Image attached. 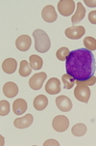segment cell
Returning a JSON list of instances; mask_svg holds the SVG:
<instances>
[{
	"instance_id": "cell-6",
	"label": "cell",
	"mask_w": 96,
	"mask_h": 146,
	"mask_svg": "<svg viewBox=\"0 0 96 146\" xmlns=\"http://www.w3.org/2000/svg\"><path fill=\"white\" fill-rule=\"evenodd\" d=\"M47 78V74L43 73H38L35 74L32 78L29 80V86L33 90H39L43 85V82Z\"/></svg>"
},
{
	"instance_id": "cell-7",
	"label": "cell",
	"mask_w": 96,
	"mask_h": 146,
	"mask_svg": "<svg viewBox=\"0 0 96 146\" xmlns=\"http://www.w3.org/2000/svg\"><path fill=\"white\" fill-rule=\"evenodd\" d=\"M85 33H86L85 27L81 25L68 27L65 31V36L68 39H71V40H79V39H81V37L85 35Z\"/></svg>"
},
{
	"instance_id": "cell-25",
	"label": "cell",
	"mask_w": 96,
	"mask_h": 146,
	"mask_svg": "<svg viewBox=\"0 0 96 146\" xmlns=\"http://www.w3.org/2000/svg\"><path fill=\"white\" fill-rule=\"evenodd\" d=\"M88 21L90 23L96 24V11H91L88 14Z\"/></svg>"
},
{
	"instance_id": "cell-19",
	"label": "cell",
	"mask_w": 96,
	"mask_h": 146,
	"mask_svg": "<svg viewBox=\"0 0 96 146\" xmlns=\"http://www.w3.org/2000/svg\"><path fill=\"white\" fill-rule=\"evenodd\" d=\"M19 66H20L19 67V75L23 76V78H26L32 73V69L33 68L26 60H22Z\"/></svg>"
},
{
	"instance_id": "cell-4",
	"label": "cell",
	"mask_w": 96,
	"mask_h": 146,
	"mask_svg": "<svg viewBox=\"0 0 96 146\" xmlns=\"http://www.w3.org/2000/svg\"><path fill=\"white\" fill-rule=\"evenodd\" d=\"M74 96L80 102L88 103L90 98L89 86L86 85V84H77L74 89Z\"/></svg>"
},
{
	"instance_id": "cell-13",
	"label": "cell",
	"mask_w": 96,
	"mask_h": 146,
	"mask_svg": "<svg viewBox=\"0 0 96 146\" xmlns=\"http://www.w3.org/2000/svg\"><path fill=\"white\" fill-rule=\"evenodd\" d=\"M3 93L6 97L14 98L18 94V86L14 82L8 81L4 84L3 86Z\"/></svg>"
},
{
	"instance_id": "cell-21",
	"label": "cell",
	"mask_w": 96,
	"mask_h": 146,
	"mask_svg": "<svg viewBox=\"0 0 96 146\" xmlns=\"http://www.w3.org/2000/svg\"><path fill=\"white\" fill-rule=\"evenodd\" d=\"M61 81L63 82L65 89H72L76 82V80L74 78L68 75V74H65V75L61 76Z\"/></svg>"
},
{
	"instance_id": "cell-22",
	"label": "cell",
	"mask_w": 96,
	"mask_h": 146,
	"mask_svg": "<svg viewBox=\"0 0 96 146\" xmlns=\"http://www.w3.org/2000/svg\"><path fill=\"white\" fill-rule=\"evenodd\" d=\"M84 44L88 50H96V39L93 37H86L84 39Z\"/></svg>"
},
{
	"instance_id": "cell-16",
	"label": "cell",
	"mask_w": 96,
	"mask_h": 146,
	"mask_svg": "<svg viewBox=\"0 0 96 146\" xmlns=\"http://www.w3.org/2000/svg\"><path fill=\"white\" fill-rule=\"evenodd\" d=\"M27 108H28V105L24 99H18L13 104V110L16 115L23 114L24 112H26Z\"/></svg>"
},
{
	"instance_id": "cell-11",
	"label": "cell",
	"mask_w": 96,
	"mask_h": 146,
	"mask_svg": "<svg viewBox=\"0 0 96 146\" xmlns=\"http://www.w3.org/2000/svg\"><path fill=\"white\" fill-rule=\"evenodd\" d=\"M32 44V40L28 35L19 36L16 41V46L20 51H27Z\"/></svg>"
},
{
	"instance_id": "cell-3",
	"label": "cell",
	"mask_w": 96,
	"mask_h": 146,
	"mask_svg": "<svg viewBox=\"0 0 96 146\" xmlns=\"http://www.w3.org/2000/svg\"><path fill=\"white\" fill-rule=\"evenodd\" d=\"M75 6L74 0H61L58 2V11L61 16L69 17L75 11Z\"/></svg>"
},
{
	"instance_id": "cell-10",
	"label": "cell",
	"mask_w": 96,
	"mask_h": 146,
	"mask_svg": "<svg viewBox=\"0 0 96 146\" xmlns=\"http://www.w3.org/2000/svg\"><path fill=\"white\" fill-rule=\"evenodd\" d=\"M45 91L50 95H56L61 92V81L57 78H51L45 84Z\"/></svg>"
},
{
	"instance_id": "cell-9",
	"label": "cell",
	"mask_w": 96,
	"mask_h": 146,
	"mask_svg": "<svg viewBox=\"0 0 96 146\" xmlns=\"http://www.w3.org/2000/svg\"><path fill=\"white\" fill-rule=\"evenodd\" d=\"M41 17H42V19L46 22H54L56 21V19H58V15L57 12H56L55 8L52 5H47L42 9V12H41Z\"/></svg>"
},
{
	"instance_id": "cell-5",
	"label": "cell",
	"mask_w": 96,
	"mask_h": 146,
	"mask_svg": "<svg viewBox=\"0 0 96 146\" xmlns=\"http://www.w3.org/2000/svg\"><path fill=\"white\" fill-rule=\"evenodd\" d=\"M69 126V120L65 115H58L52 121V127L56 132L63 133Z\"/></svg>"
},
{
	"instance_id": "cell-23",
	"label": "cell",
	"mask_w": 96,
	"mask_h": 146,
	"mask_svg": "<svg viewBox=\"0 0 96 146\" xmlns=\"http://www.w3.org/2000/svg\"><path fill=\"white\" fill-rule=\"evenodd\" d=\"M69 53H70L69 49L67 48H65V46H63V48H59L57 50V52H56V57L60 61H66Z\"/></svg>"
},
{
	"instance_id": "cell-12",
	"label": "cell",
	"mask_w": 96,
	"mask_h": 146,
	"mask_svg": "<svg viewBox=\"0 0 96 146\" xmlns=\"http://www.w3.org/2000/svg\"><path fill=\"white\" fill-rule=\"evenodd\" d=\"M34 121V117L32 114H27L21 118H16L14 121V125L18 129H26L30 127Z\"/></svg>"
},
{
	"instance_id": "cell-2",
	"label": "cell",
	"mask_w": 96,
	"mask_h": 146,
	"mask_svg": "<svg viewBox=\"0 0 96 146\" xmlns=\"http://www.w3.org/2000/svg\"><path fill=\"white\" fill-rule=\"evenodd\" d=\"M33 37L35 39V49L40 53H45L50 49L51 41L49 36L42 29H36L33 32Z\"/></svg>"
},
{
	"instance_id": "cell-24",
	"label": "cell",
	"mask_w": 96,
	"mask_h": 146,
	"mask_svg": "<svg viewBox=\"0 0 96 146\" xmlns=\"http://www.w3.org/2000/svg\"><path fill=\"white\" fill-rule=\"evenodd\" d=\"M10 112V104L7 101L2 100L0 102V115L6 116L8 115Z\"/></svg>"
},
{
	"instance_id": "cell-20",
	"label": "cell",
	"mask_w": 96,
	"mask_h": 146,
	"mask_svg": "<svg viewBox=\"0 0 96 146\" xmlns=\"http://www.w3.org/2000/svg\"><path fill=\"white\" fill-rule=\"evenodd\" d=\"M30 65L34 70H39V69L42 68L43 66V60L41 57H39V55H33L30 56Z\"/></svg>"
},
{
	"instance_id": "cell-27",
	"label": "cell",
	"mask_w": 96,
	"mask_h": 146,
	"mask_svg": "<svg viewBox=\"0 0 96 146\" xmlns=\"http://www.w3.org/2000/svg\"><path fill=\"white\" fill-rule=\"evenodd\" d=\"M86 4H87V6L88 7H96V1H91V0H85Z\"/></svg>"
},
{
	"instance_id": "cell-15",
	"label": "cell",
	"mask_w": 96,
	"mask_h": 146,
	"mask_svg": "<svg viewBox=\"0 0 96 146\" xmlns=\"http://www.w3.org/2000/svg\"><path fill=\"white\" fill-rule=\"evenodd\" d=\"M85 16H86L85 7L83 6V4L81 3V2H78L76 12L72 16V18H71V22H72V24H77L79 22H81L84 19V18H85Z\"/></svg>"
},
{
	"instance_id": "cell-26",
	"label": "cell",
	"mask_w": 96,
	"mask_h": 146,
	"mask_svg": "<svg viewBox=\"0 0 96 146\" xmlns=\"http://www.w3.org/2000/svg\"><path fill=\"white\" fill-rule=\"evenodd\" d=\"M48 145L59 146V145H60V143H59L57 140H55V139H49V140H46V141L43 143V146H48Z\"/></svg>"
},
{
	"instance_id": "cell-18",
	"label": "cell",
	"mask_w": 96,
	"mask_h": 146,
	"mask_svg": "<svg viewBox=\"0 0 96 146\" xmlns=\"http://www.w3.org/2000/svg\"><path fill=\"white\" fill-rule=\"evenodd\" d=\"M71 133L75 137H83L87 133V126L83 124V123H78V124H76L72 127Z\"/></svg>"
},
{
	"instance_id": "cell-8",
	"label": "cell",
	"mask_w": 96,
	"mask_h": 146,
	"mask_svg": "<svg viewBox=\"0 0 96 146\" xmlns=\"http://www.w3.org/2000/svg\"><path fill=\"white\" fill-rule=\"evenodd\" d=\"M56 106L63 112H68L72 110V102L67 96L61 95L56 98Z\"/></svg>"
},
{
	"instance_id": "cell-17",
	"label": "cell",
	"mask_w": 96,
	"mask_h": 146,
	"mask_svg": "<svg viewBox=\"0 0 96 146\" xmlns=\"http://www.w3.org/2000/svg\"><path fill=\"white\" fill-rule=\"evenodd\" d=\"M34 108L35 110H39V111H41L43 110L44 108H46V106H48V99L47 97H45L44 95H39L37 96L34 100Z\"/></svg>"
},
{
	"instance_id": "cell-14",
	"label": "cell",
	"mask_w": 96,
	"mask_h": 146,
	"mask_svg": "<svg viewBox=\"0 0 96 146\" xmlns=\"http://www.w3.org/2000/svg\"><path fill=\"white\" fill-rule=\"evenodd\" d=\"M16 67H18V62L14 58H7L2 63V70L8 75L14 74L16 70Z\"/></svg>"
},
{
	"instance_id": "cell-1",
	"label": "cell",
	"mask_w": 96,
	"mask_h": 146,
	"mask_svg": "<svg viewBox=\"0 0 96 146\" xmlns=\"http://www.w3.org/2000/svg\"><path fill=\"white\" fill-rule=\"evenodd\" d=\"M66 74L76 81L88 80L94 76L96 61L92 51L87 48H78L70 51L65 61Z\"/></svg>"
}]
</instances>
